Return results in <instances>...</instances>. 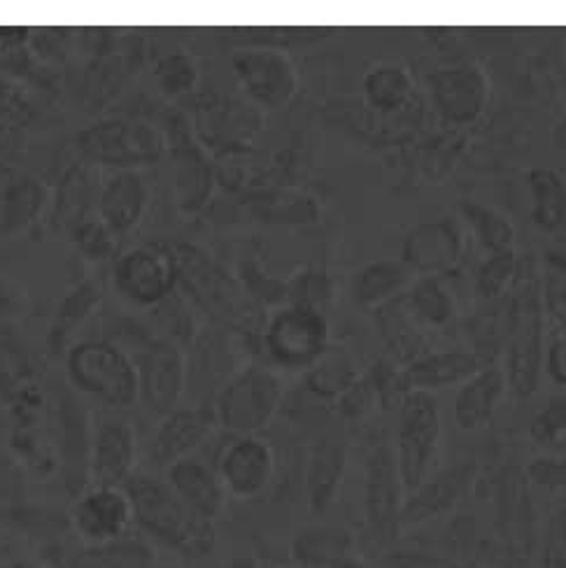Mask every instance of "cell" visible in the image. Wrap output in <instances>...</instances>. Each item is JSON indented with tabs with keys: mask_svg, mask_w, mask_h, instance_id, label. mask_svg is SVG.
<instances>
[{
	"mask_svg": "<svg viewBox=\"0 0 566 568\" xmlns=\"http://www.w3.org/2000/svg\"><path fill=\"white\" fill-rule=\"evenodd\" d=\"M124 489L133 506L135 527L159 540L161 546L189 559H201L215 548V523H208L184 506L163 478L152 473H135Z\"/></svg>",
	"mask_w": 566,
	"mask_h": 568,
	"instance_id": "cell-1",
	"label": "cell"
},
{
	"mask_svg": "<svg viewBox=\"0 0 566 568\" xmlns=\"http://www.w3.org/2000/svg\"><path fill=\"white\" fill-rule=\"evenodd\" d=\"M506 383L515 398H529L538 392L546 357V311L540 284L525 280L508 303L506 322Z\"/></svg>",
	"mask_w": 566,
	"mask_h": 568,
	"instance_id": "cell-2",
	"label": "cell"
},
{
	"mask_svg": "<svg viewBox=\"0 0 566 568\" xmlns=\"http://www.w3.org/2000/svg\"><path fill=\"white\" fill-rule=\"evenodd\" d=\"M68 381L110 410H129L140 400L135 359L112 341H80L65 354Z\"/></svg>",
	"mask_w": 566,
	"mask_h": 568,
	"instance_id": "cell-3",
	"label": "cell"
},
{
	"mask_svg": "<svg viewBox=\"0 0 566 568\" xmlns=\"http://www.w3.org/2000/svg\"><path fill=\"white\" fill-rule=\"evenodd\" d=\"M78 152L82 161L93 169L140 171L156 165L169 152V140L163 129L143 120H110L93 122L84 126L78 138Z\"/></svg>",
	"mask_w": 566,
	"mask_h": 568,
	"instance_id": "cell-4",
	"label": "cell"
},
{
	"mask_svg": "<svg viewBox=\"0 0 566 568\" xmlns=\"http://www.w3.org/2000/svg\"><path fill=\"white\" fill-rule=\"evenodd\" d=\"M282 398L285 383L275 371L245 366L220 387L212 410L229 436H259L280 413Z\"/></svg>",
	"mask_w": 566,
	"mask_h": 568,
	"instance_id": "cell-5",
	"label": "cell"
},
{
	"mask_svg": "<svg viewBox=\"0 0 566 568\" xmlns=\"http://www.w3.org/2000/svg\"><path fill=\"white\" fill-rule=\"evenodd\" d=\"M441 447V408L429 392H406L398 398L394 457L406 496L434 476Z\"/></svg>",
	"mask_w": 566,
	"mask_h": 568,
	"instance_id": "cell-6",
	"label": "cell"
},
{
	"mask_svg": "<svg viewBox=\"0 0 566 568\" xmlns=\"http://www.w3.org/2000/svg\"><path fill=\"white\" fill-rule=\"evenodd\" d=\"M262 343L273 366L309 373L329 354L332 328L324 313L303 305H285L269 317Z\"/></svg>",
	"mask_w": 566,
	"mask_h": 568,
	"instance_id": "cell-7",
	"label": "cell"
},
{
	"mask_svg": "<svg viewBox=\"0 0 566 568\" xmlns=\"http://www.w3.org/2000/svg\"><path fill=\"white\" fill-rule=\"evenodd\" d=\"M233 75L256 110H282L299 91V73L287 50L245 44L231 54Z\"/></svg>",
	"mask_w": 566,
	"mask_h": 568,
	"instance_id": "cell-8",
	"label": "cell"
},
{
	"mask_svg": "<svg viewBox=\"0 0 566 568\" xmlns=\"http://www.w3.org/2000/svg\"><path fill=\"white\" fill-rule=\"evenodd\" d=\"M117 294L138 307L169 301L178 287V262L166 245H138L117 256L112 268Z\"/></svg>",
	"mask_w": 566,
	"mask_h": 568,
	"instance_id": "cell-9",
	"label": "cell"
},
{
	"mask_svg": "<svg viewBox=\"0 0 566 568\" xmlns=\"http://www.w3.org/2000/svg\"><path fill=\"white\" fill-rule=\"evenodd\" d=\"M133 359L138 366L140 400L148 410L159 417L178 410L189 377L182 347L169 338H154Z\"/></svg>",
	"mask_w": 566,
	"mask_h": 568,
	"instance_id": "cell-10",
	"label": "cell"
},
{
	"mask_svg": "<svg viewBox=\"0 0 566 568\" xmlns=\"http://www.w3.org/2000/svg\"><path fill=\"white\" fill-rule=\"evenodd\" d=\"M429 101L445 124L468 126L481 120L489 101V78L476 63H455L427 75Z\"/></svg>",
	"mask_w": 566,
	"mask_h": 568,
	"instance_id": "cell-11",
	"label": "cell"
},
{
	"mask_svg": "<svg viewBox=\"0 0 566 568\" xmlns=\"http://www.w3.org/2000/svg\"><path fill=\"white\" fill-rule=\"evenodd\" d=\"M226 496L252 501L262 496L275 476V453L262 436H231L215 462Z\"/></svg>",
	"mask_w": 566,
	"mask_h": 568,
	"instance_id": "cell-12",
	"label": "cell"
},
{
	"mask_svg": "<svg viewBox=\"0 0 566 568\" xmlns=\"http://www.w3.org/2000/svg\"><path fill=\"white\" fill-rule=\"evenodd\" d=\"M404 501L406 489L401 485L394 447L390 443L375 445L366 459L364 483L366 525L375 540L390 542L398 536V519Z\"/></svg>",
	"mask_w": 566,
	"mask_h": 568,
	"instance_id": "cell-13",
	"label": "cell"
},
{
	"mask_svg": "<svg viewBox=\"0 0 566 568\" xmlns=\"http://www.w3.org/2000/svg\"><path fill=\"white\" fill-rule=\"evenodd\" d=\"M73 529L84 548L110 546L129 536L133 529V506L124 487L91 485L84 489L70 513Z\"/></svg>",
	"mask_w": 566,
	"mask_h": 568,
	"instance_id": "cell-14",
	"label": "cell"
},
{
	"mask_svg": "<svg viewBox=\"0 0 566 568\" xmlns=\"http://www.w3.org/2000/svg\"><path fill=\"white\" fill-rule=\"evenodd\" d=\"M464 254V231L455 217L417 222L401 243V262L415 277H443Z\"/></svg>",
	"mask_w": 566,
	"mask_h": 568,
	"instance_id": "cell-15",
	"label": "cell"
},
{
	"mask_svg": "<svg viewBox=\"0 0 566 568\" xmlns=\"http://www.w3.org/2000/svg\"><path fill=\"white\" fill-rule=\"evenodd\" d=\"M138 466V436L124 417H105L89 440V478L93 485L124 487Z\"/></svg>",
	"mask_w": 566,
	"mask_h": 568,
	"instance_id": "cell-16",
	"label": "cell"
},
{
	"mask_svg": "<svg viewBox=\"0 0 566 568\" xmlns=\"http://www.w3.org/2000/svg\"><path fill=\"white\" fill-rule=\"evenodd\" d=\"M476 473V462H459L451 468L434 473L432 478L424 480L415 491L406 496L404 508H401L398 531L422 527L432 523V519H438L455 510L462 496L468 491L471 483H474Z\"/></svg>",
	"mask_w": 566,
	"mask_h": 568,
	"instance_id": "cell-17",
	"label": "cell"
},
{
	"mask_svg": "<svg viewBox=\"0 0 566 568\" xmlns=\"http://www.w3.org/2000/svg\"><path fill=\"white\" fill-rule=\"evenodd\" d=\"M218 419L212 406L178 408L161 417L156 434L150 445V457L159 468L166 470L171 464L194 457L196 449L215 432Z\"/></svg>",
	"mask_w": 566,
	"mask_h": 568,
	"instance_id": "cell-18",
	"label": "cell"
},
{
	"mask_svg": "<svg viewBox=\"0 0 566 568\" xmlns=\"http://www.w3.org/2000/svg\"><path fill=\"white\" fill-rule=\"evenodd\" d=\"M150 203L152 189L143 173L117 171L101 184L97 215L117 239H124L145 220Z\"/></svg>",
	"mask_w": 566,
	"mask_h": 568,
	"instance_id": "cell-19",
	"label": "cell"
},
{
	"mask_svg": "<svg viewBox=\"0 0 566 568\" xmlns=\"http://www.w3.org/2000/svg\"><path fill=\"white\" fill-rule=\"evenodd\" d=\"M485 364L476 352L468 349H445L422 354L420 359L411 362L404 371L396 375L398 394L406 392H434L453 385H464L471 381Z\"/></svg>",
	"mask_w": 566,
	"mask_h": 568,
	"instance_id": "cell-20",
	"label": "cell"
},
{
	"mask_svg": "<svg viewBox=\"0 0 566 568\" xmlns=\"http://www.w3.org/2000/svg\"><path fill=\"white\" fill-rule=\"evenodd\" d=\"M163 480L180 496L184 506L192 508L208 523H218L226 508V489L215 466H208L196 457H186L163 470Z\"/></svg>",
	"mask_w": 566,
	"mask_h": 568,
	"instance_id": "cell-21",
	"label": "cell"
},
{
	"mask_svg": "<svg viewBox=\"0 0 566 568\" xmlns=\"http://www.w3.org/2000/svg\"><path fill=\"white\" fill-rule=\"evenodd\" d=\"M169 150L175 159V201L184 215H196L215 189V171L199 142L189 138V126L178 138L169 140Z\"/></svg>",
	"mask_w": 566,
	"mask_h": 568,
	"instance_id": "cell-22",
	"label": "cell"
},
{
	"mask_svg": "<svg viewBox=\"0 0 566 568\" xmlns=\"http://www.w3.org/2000/svg\"><path fill=\"white\" fill-rule=\"evenodd\" d=\"M508 394L504 368L485 366L471 381H466L455 396V424L462 432L474 434L485 429L497 415L502 400Z\"/></svg>",
	"mask_w": 566,
	"mask_h": 568,
	"instance_id": "cell-23",
	"label": "cell"
},
{
	"mask_svg": "<svg viewBox=\"0 0 566 568\" xmlns=\"http://www.w3.org/2000/svg\"><path fill=\"white\" fill-rule=\"evenodd\" d=\"M262 129V116L252 103H239L233 99H218L201 105L196 116V131L203 142L212 145H243Z\"/></svg>",
	"mask_w": 566,
	"mask_h": 568,
	"instance_id": "cell-24",
	"label": "cell"
},
{
	"mask_svg": "<svg viewBox=\"0 0 566 568\" xmlns=\"http://www.w3.org/2000/svg\"><path fill=\"white\" fill-rule=\"evenodd\" d=\"M415 275L404 266L401 258H375V262L360 268L352 280V301L362 311H381L406 294Z\"/></svg>",
	"mask_w": 566,
	"mask_h": 568,
	"instance_id": "cell-25",
	"label": "cell"
},
{
	"mask_svg": "<svg viewBox=\"0 0 566 568\" xmlns=\"http://www.w3.org/2000/svg\"><path fill=\"white\" fill-rule=\"evenodd\" d=\"M99 194H101V184H99L97 169L87 161L73 163L63 173L57 189V201H54L57 222H61L63 229L73 231L84 220L97 215Z\"/></svg>",
	"mask_w": 566,
	"mask_h": 568,
	"instance_id": "cell-26",
	"label": "cell"
},
{
	"mask_svg": "<svg viewBox=\"0 0 566 568\" xmlns=\"http://www.w3.org/2000/svg\"><path fill=\"white\" fill-rule=\"evenodd\" d=\"M347 455L345 445L334 438H322L313 447L309 468H305V494L313 513H324L334 504L343 483Z\"/></svg>",
	"mask_w": 566,
	"mask_h": 568,
	"instance_id": "cell-27",
	"label": "cell"
},
{
	"mask_svg": "<svg viewBox=\"0 0 566 568\" xmlns=\"http://www.w3.org/2000/svg\"><path fill=\"white\" fill-rule=\"evenodd\" d=\"M415 80L406 65L377 63L364 75L362 93L366 105L377 114H396L413 99Z\"/></svg>",
	"mask_w": 566,
	"mask_h": 568,
	"instance_id": "cell-28",
	"label": "cell"
},
{
	"mask_svg": "<svg viewBox=\"0 0 566 568\" xmlns=\"http://www.w3.org/2000/svg\"><path fill=\"white\" fill-rule=\"evenodd\" d=\"M352 534L345 527L311 525L292 540V559L303 568H329L350 557Z\"/></svg>",
	"mask_w": 566,
	"mask_h": 568,
	"instance_id": "cell-29",
	"label": "cell"
},
{
	"mask_svg": "<svg viewBox=\"0 0 566 568\" xmlns=\"http://www.w3.org/2000/svg\"><path fill=\"white\" fill-rule=\"evenodd\" d=\"M527 192L534 224L546 233L566 231V180L553 169L536 165L527 171Z\"/></svg>",
	"mask_w": 566,
	"mask_h": 568,
	"instance_id": "cell-30",
	"label": "cell"
},
{
	"mask_svg": "<svg viewBox=\"0 0 566 568\" xmlns=\"http://www.w3.org/2000/svg\"><path fill=\"white\" fill-rule=\"evenodd\" d=\"M401 303L408 315L427 328H447L455 322V298L441 277H415Z\"/></svg>",
	"mask_w": 566,
	"mask_h": 568,
	"instance_id": "cell-31",
	"label": "cell"
},
{
	"mask_svg": "<svg viewBox=\"0 0 566 568\" xmlns=\"http://www.w3.org/2000/svg\"><path fill=\"white\" fill-rule=\"evenodd\" d=\"M462 220L468 224L474 239L487 254L515 250V226L497 207L478 201H464Z\"/></svg>",
	"mask_w": 566,
	"mask_h": 568,
	"instance_id": "cell-32",
	"label": "cell"
},
{
	"mask_svg": "<svg viewBox=\"0 0 566 568\" xmlns=\"http://www.w3.org/2000/svg\"><path fill=\"white\" fill-rule=\"evenodd\" d=\"M44 201L47 189L33 178H23L8 184L3 203H0V229L6 233L23 231L36 222Z\"/></svg>",
	"mask_w": 566,
	"mask_h": 568,
	"instance_id": "cell-33",
	"label": "cell"
},
{
	"mask_svg": "<svg viewBox=\"0 0 566 568\" xmlns=\"http://www.w3.org/2000/svg\"><path fill=\"white\" fill-rule=\"evenodd\" d=\"M101 294L103 292L99 287V282L87 280L78 284V287L61 301L54 324L50 328V343L54 352L73 338V334L82 326V322L91 315L93 307L99 305Z\"/></svg>",
	"mask_w": 566,
	"mask_h": 568,
	"instance_id": "cell-34",
	"label": "cell"
},
{
	"mask_svg": "<svg viewBox=\"0 0 566 568\" xmlns=\"http://www.w3.org/2000/svg\"><path fill=\"white\" fill-rule=\"evenodd\" d=\"M154 552L129 536L101 548H84L75 555L70 568H152Z\"/></svg>",
	"mask_w": 566,
	"mask_h": 568,
	"instance_id": "cell-35",
	"label": "cell"
},
{
	"mask_svg": "<svg viewBox=\"0 0 566 568\" xmlns=\"http://www.w3.org/2000/svg\"><path fill=\"white\" fill-rule=\"evenodd\" d=\"M154 80L163 97L182 99L196 89L199 65L186 52H169L156 61Z\"/></svg>",
	"mask_w": 566,
	"mask_h": 568,
	"instance_id": "cell-36",
	"label": "cell"
},
{
	"mask_svg": "<svg viewBox=\"0 0 566 568\" xmlns=\"http://www.w3.org/2000/svg\"><path fill=\"white\" fill-rule=\"evenodd\" d=\"M529 436L540 449H546L553 457L566 453V396L550 398L534 415L529 424Z\"/></svg>",
	"mask_w": 566,
	"mask_h": 568,
	"instance_id": "cell-37",
	"label": "cell"
},
{
	"mask_svg": "<svg viewBox=\"0 0 566 568\" xmlns=\"http://www.w3.org/2000/svg\"><path fill=\"white\" fill-rule=\"evenodd\" d=\"M305 381H309L311 392L322 398H338L360 383L355 364L345 357H329V354L305 373Z\"/></svg>",
	"mask_w": 566,
	"mask_h": 568,
	"instance_id": "cell-38",
	"label": "cell"
},
{
	"mask_svg": "<svg viewBox=\"0 0 566 568\" xmlns=\"http://www.w3.org/2000/svg\"><path fill=\"white\" fill-rule=\"evenodd\" d=\"M517 273V256L513 252L487 254L476 271V294L483 303L499 301Z\"/></svg>",
	"mask_w": 566,
	"mask_h": 568,
	"instance_id": "cell-39",
	"label": "cell"
},
{
	"mask_svg": "<svg viewBox=\"0 0 566 568\" xmlns=\"http://www.w3.org/2000/svg\"><path fill=\"white\" fill-rule=\"evenodd\" d=\"M334 287H332V277L324 271H303L296 273L285 290L287 305H303V307H313V311L324 313V305L332 301Z\"/></svg>",
	"mask_w": 566,
	"mask_h": 568,
	"instance_id": "cell-40",
	"label": "cell"
},
{
	"mask_svg": "<svg viewBox=\"0 0 566 568\" xmlns=\"http://www.w3.org/2000/svg\"><path fill=\"white\" fill-rule=\"evenodd\" d=\"M70 235H73L75 245L82 250V254L87 258H97V262H101V258H108L114 254L117 250V235L99 220V215H93L89 220H84L82 224H78L73 231H70Z\"/></svg>",
	"mask_w": 566,
	"mask_h": 568,
	"instance_id": "cell-41",
	"label": "cell"
},
{
	"mask_svg": "<svg viewBox=\"0 0 566 568\" xmlns=\"http://www.w3.org/2000/svg\"><path fill=\"white\" fill-rule=\"evenodd\" d=\"M540 298L544 311L557 324L559 334H566V271L550 268L540 282Z\"/></svg>",
	"mask_w": 566,
	"mask_h": 568,
	"instance_id": "cell-42",
	"label": "cell"
},
{
	"mask_svg": "<svg viewBox=\"0 0 566 568\" xmlns=\"http://www.w3.org/2000/svg\"><path fill=\"white\" fill-rule=\"evenodd\" d=\"M527 476L548 489H566V457H540L527 468Z\"/></svg>",
	"mask_w": 566,
	"mask_h": 568,
	"instance_id": "cell-43",
	"label": "cell"
},
{
	"mask_svg": "<svg viewBox=\"0 0 566 568\" xmlns=\"http://www.w3.org/2000/svg\"><path fill=\"white\" fill-rule=\"evenodd\" d=\"M544 368L553 377V383L559 387H566V334H557L550 338V345L546 347Z\"/></svg>",
	"mask_w": 566,
	"mask_h": 568,
	"instance_id": "cell-44",
	"label": "cell"
},
{
	"mask_svg": "<svg viewBox=\"0 0 566 568\" xmlns=\"http://www.w3.org/2000/svg\"><path fill=\"white\" fill-rule=\"evenodd\" d=\"M546 568H566V510L557 515L550 527L548 548H546Z\"/></svg>",
	"mask_w": 566,
	"mask_h": 568,
	"instance_id": "cell-45",
	"label": "cell"
},
{
	"mask_svg": "<svg viewBox=\"0 0 566 568\" xmlns=\"http://www.w3.org/2000/svg\"><path fill=\"white\" fill-rule=\"evenodd\" d=\"M392 568H455V564L427 555H394Z\"/></svg>",
	"mask_w": 566,
	"mask_h": 568,
	"instance_id": "cell-46",
	"label": "cell"
},
{
	"mask_svg": "<svg viewBox=\"0 0 566 568\" xmlns=\"http://www.w3.org/2000/svg\"><path fill=\"white\" fill-rule=\"evenodd\" d=\"M555 145H557L559 150H564V152H566V114L562 116L559 124H557V129H555Z\"/></svg>",
	"mask_w": 566,
	"mask_h": 568,
	"instance_id": "cell-47",
	"label": "cell"
},
{
	"mask_svg": "<svg viewBox=\"0 0 566 568\" xmlns=\"http://www.w3.org/2000/svg\"><path fill=\"white\" fill-rule=\"evenodd\" d=\"M329 568H368V564H364L362 559H357V557H345V559H341V561H336L334 566H329Z\"/></svg>",
	"mask_w": 566,
	"mask_h": 568,
	"instance_id": "cell-48",
	"label": "cell"
}]
</instances>
